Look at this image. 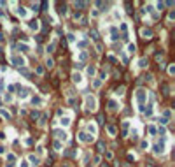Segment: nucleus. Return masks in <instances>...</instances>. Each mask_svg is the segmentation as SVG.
I'll return each mask as SVG.
<instances>
[{
	"mask_svg": "<svg viewBox=\"0 0 175 167\" xmlns=\"http://www.w3.org/2000/svg\"><path fill=\"white\" fill-rule=\"evenodd\" d=\"M135 99H137V102H138V109L140 111H145V99H147V92L142 90V88H138L137 93H135Z\"/></svg>",
	"mask_w": 175,
	"mask_h": 167,
	"instance_id": "1",
	"label": "nucleus"
},
{
	"mask_svg": "<svg viewBox=\"0 0 175 167\" xmlns=\"http://www.w3.org/2000/svg\"><path fill=\"white\" fill-rule=\"evenodd\" d=\"M11 63H12L14 67H25V58L21 56V55H12V56H11Z\"/></svg>",
	"mask_w": 175,
	"mask_h": 167,
	"instance_id": "2",
	"label": "nucleus"
},
{
	"mask_svg": "<svg viewBox=\"0 0 175 167\" xmlns=\"http://www.w3.org/2000/svg\"><path fill=\"white\" fill-rule=\"evenodd\" d=\"M53 134H54V136L56 137H58V141L61 142V141H68V134H67L65 130H60V129H56V130H53Z\"/></svg>",
	"mask_w": 175,
	"mask_h": 167,
	"instance_id": "3",
	"label": "nucleus"
},
{
	"mask_svg": "<svg viewBox=\"0 0 175 167\" xmlns=\"http://www.w3.org/2000/svg\"><path fill=\"white\" fill-rule=\"evenodd\" d=\"M86 107L91 109V111L96 109V99H95L93 95H88V97H86Z\"/></svg>",
	"mask_w": 175,
	"mask_h": 167,
	"instance_id": "4",
	"label": "nucleus"
},
{
	"mask_svg": "<svg viewBox=\"0 0 175 167\" xmlns=\"http://www.w3.org/2000/svg\"><path fill=\"white\" fill-rule=\"evenodd\" d=\"M163 151H165V141L161 139V141L158 142V144H154V153L159 155V153H163Z\"/></svg>",
	"mask_w": 175,
	"mask_h": 167,
	"instance_id": "5",
	"label": "nucleus"
},
{
	"mask_svg": "<svg viewBox=\"0 0 175 167\" xmlns=\"http://www.w3.org/2000/svg\"><path fill=\"white\" fill-rule=\"evenodd\" d=\"M79 141H82V142H89V141H93V136H88L86 132H81V134H79Z\"/></svg>",
	"mask_w": 175,
	"mask_h": 167,
	"instance_id": "6",
	"label": "nucleus"
},
{
	"mask_svg": "<svg viewBox=\"0 0 175 167\" xmlns=\"http://www.w3.org/2000/svg\"><path fill=\"white\" fill-rule=\"evenodd\" d=\"M72 81H74L75 85H81L82 83V76L79 74V72H74V74H72Z\"/></svg>",
	"mask_w": 175,
	"mask_h": 167,
	"instance_id": "7",
	"label": "nucleus"
},
{
	"mask_svg": "<svg viewBox=\"0 0 175 167\" xmlns=\"http://www.w3.org/2000/svg\"><path fill=\"white\" fill-rule=\"evenodd\" d=\"M28 92H30L28 88H19V90H18V97L19 99H26L28 97Z\"/></svg>",
	"mask_w": 175,
	"mask_h": 167,
	"instance_id": "8",
	"label": "nucleus"
},
{
	"mask_svg": "<svg viewBox=\"0 0 175 167\" xmlns=\"http://www.w3.org/2000/svg\"><path fill=\"white\" fill-rule=\"evenodd\" d=\"M142 37L144 39H151L152 37V30L151 28H142Z\"/></svg>",
	"mask_w": 175,
	"mask_h": 167,
	"instance_id": "9",
	"label": "nucleus"
},
{
	"mask_svg": "<svg viewBox=\"0 0 175 167\" xmlns=\"http://www.w3.org/2000/svg\"><path fill=\"white\" fill-rule=\"evenodd\" d=\"M86 72H88V76H89V77H93L95 74H96V67H95V65H89L88 69H86Z\"/></svg>",
	"mask_w": 175,
	"mask_h": 167,
	"instance_id": "10",
	"label": "nucleus"
},
{
	"mask_svg": "<svg viewBox=\"0 0 175 167\" xmlns=\"http://www.w3.org/2000/svg\"><path fill=\"white\" fill-rule=\"evenodd\" d=\"M109 109L110 111H117L119 109V104H117L116 100H109Z\"/></svg>",
	"mask_w": 175,
	"mask_h": 167,
	"instance_id": "11",
	"label": "nucleus"
},
{
	"mask_svg": "<svg viewBox=\"0 0 175 167\" xmlns=\"http://www.w3.org/2000/svg\"><path fill=\"white\" fill-rule=\"evenodd\" d=\"M110 33H112V41H117V39H119V33H117V28H116V26H112V28H110Z\"/></svg>",
	"mask_w": 175,
	"mask_h": 167,
	"instance_id": "12",
	"label": "nucleus"
},
{
	"mask_svg": "<svg viewBox=\"0 0 175 167\" xmlns=\"http://www.w3.org/2000/svg\"><path fill=\"white\" fill-rule=\"evenodd\" d=\"M16 12H18V16H19V18H26V9L25 7H18V11H16Z\"/></svg>",
	"mask_w": 175,
	"mask_h": 167,
	"instance_id": "13",
	"label": "nucleus"
},
{
	"mask_svg": "<svg viewBox=\"0 0 175 167\" xmlns=\"http://www.w3.org/2000/svg\"><path fill=\"white\" fill-rule=\"evenodd\" d=\"M147 65H149V60H147V58H140V60H138V67H142V69H145Z\"/></svg>",
	"mask_w": 175,
	"mask_h": 167,
	"instance_id": "14",
	"label": "nucleus"
},
{
	"mask_svg": "<svg viewBox=\"0 0 175 167\" xmlns=\"http://www.w3.org/2000/svg\"><path fill=\"white\" fill-rule=\"evenodd\" d=\"M30 102H32V105H40V104H42V99H40V97H32Z\"/></svg>",
	"mask_w": 175,
	"mask_h": 167,
	"instance_id": "15",
	"label": "nucleus"
},
{
	"mask_svg": "<svg viewBox=\"0 0 175 167\" xmlns=\"http://www.w3.org/2000/svg\"><path fill=\"white\" fill-rule=\"evenodd\" d=\"M96 149H98L100 153H103V151H105V142H103V141H98V142H96Z\"/></svg>",
	"mask_w": 175,
	"mask_h": 167,
	"instance_id": "16",
	"label": "nucleus"
},
{
	"mask_svg": "<svg viewBox=\"0 0 175 167\" xmlns=\"http://www.w3.org/2000/svg\"><path fill=\"white\" fill-rule=\"evenodd\" d=\"M60 123H61V127H68L70 125V118H68V116H65V118L60 120Z\"/></svg>",
	"mask_w": 175,
	"mask_h": 167,
	"instance_id": "17",
	"label": "nucleus"
},
{
	"mask_svg": "<svg viewBox=\"0 0 175 167\" xmlns=\"http://www.w3.org/2000/svg\"><path fill=\"white\" fill-rule=\"evenodd\" d=\"M18 49H19L21 53H26V51H30V48H28L26 44H18Z\"/></svg>",
	"mask_w": 175,
	"mask_h": 167,
	"instance_id": "18",
	"label": "nucleus"
},
{
	"mask_svg": "<svg viewBox=\"0 0 175 167\" xmlns=\"http://www.w3.org/2000/svg\"><path fill=\"white\" fill-rule=\"evenodd\" d=\"M28 26H30L32 30H39V26H40V25H39V21L35 19V21H30V25H28Z\"/></svg>",
	"mask_w": 175,
	"mask_h": 167,
	"instance_id": "19",
	"label": "nucleus"
},
{
	"mask_svg": "<svg viewBox=\"0 0 175 167\" xmlns=\"http://www.w3.org/2000/svg\"><path fill=\"white\" fill-rule=\"evenodd\" d=\"M58 11H60V14L65 16L67 12H68V11H67V4H60V9H58Z\"/></svg>",
	"mask_w": 175,
	"mask_h": 167,
	"instance_id": "20",
	"label": "nucleus"
},
{
	"mask_svg": "<svg viewBox=\"0 0 175 167\" xmlns=\"http://www.w3.org/2000/svg\"><path fill=\"white\" fill-rule=\"evenodd\" d=\"M135 51H137V46H135V44H128V53L133 55Z\"/></svg>",
	"mask_w": 175,
	"mask_h": 167,
	"instance_id": "21",
	"label": "nucleus"
},
{
	"mask_svg": "<svg viewBox=\"0 0 175 167\" xmlns=\"http://www.w3.org/2000/svg\"><path fill=\"white\" fill-rule=\"evenodd\" d=\"M46 67H49V69H51V67H54V60L51 58V56H49V58L46 60Z\"/></svg>",
	"mask_w": 175,
	"mask_h": 167,
	"instance_id": "22",
	"label": "nucleus"
},
{
	"mask_svg": "<svg viewBox=\"0 0 175 167\" xmlns=\"http://www.w3.org/2000/svg\"><path fill=\"white\" fill-rule=\"evenodd\" d=\"M107 130H109L110 136H116V127L114 125H109V127H107Z\"/></svg>",
	"mask_w": 175,
	"mask_h": 167,
	"instance_id": "23",
	"label": "nucleus"
},
{
	"mask_svg": "<svg viewBox=\"0 0 175 167\" xmlns=\"http://www.w3.org/2000/svg\"><path fill=\"white\" fill-rule=\"evenodd\" d=\"M19 72H21V74H23V76H26V77L30 76V70H28L26 67H21V69H19Z\"/></svg>",
	"mask_w": 175,
	"mask_h": 167,
	"instance_id": "24",
	"label": "nucleus"
},
{
	"mask_svg": "<svg viewBox=\"0 0 175 167\" xmlns=\"http://www.w3.org/2000/svg\"><path fill=\"white\" fill-rule=\"evenodd\" d=\"M61 146H63V144H61L60 141H54V144H53V148L56 149V151H60V149H61Z\"/></svg>",
	"mask_w": 175,
	"mask_h": 167,
	"instance_id": "25",
	"label": "nucleus"
},
{
	"mask_svg": "<svg viewBox=\"0 0 175 167\" xmlns=\"http://www.w3.org/2000/svg\"><path fill=\"white\" fill-rule=\"evenodd\" d=\"M88 130L91 132V134H96V125H93V123H89V125H88Z\"/></svg>",
	"mask_w": 175,
	"mask_h": 167,
	"instance_id": "26",
	"label": "nucleus"
},
{
	"mask_svg": "<svg viewBox=\"0 0 175 167\" xmlns=\"http://www.w3.org/2000/svg\"><path fill=\"white\" fill-rule=\"evenodd\" d=\"M28 160H30L32 164H39V157H35V155H30V157H28Z\"/></svg>",
	"mask_w": 175,
	"mask_h": 167,
	"instance_id": "27",
	"label": "nucleus"
},
{
	"mask_svg": "<svg viewBox=\"0 0 175 167\" xmlns=\"http://www.w3.org/2000/svg\"><path fill=\"white\" fill-rule=\"evenodd\" d=\"M131 137H133V141H138V130L137 129L131 130Z\"/></svg>",
	"mask_w": 175,
	"mask_h": 167,
	"instance_id": "28",
	"label": "nucleus"
},
{
	"mask_svg": "<svg viewBox=\"0 0 175 167\" xmlns=\"http://www.w3.org/2000/svg\"><path fill=\"white\" fill-rule=\"evenodd\" d=\"M156 7H158V11H163V9L166 7V5H165V2H158V4H156Z\"/></svg>",
	"mask_w": 175,
	"mask_h": 167,
	"instance_id": "29",
	"label": "nucleus"
},
{
	"mask_svg": "<svg viewBox=\"0 0 175 167\" xmlns=\"http://www.w3.org/2000/svg\"><path fill=\"white\" fill-rule=\"evenodd\" d=\"M54 48H56V42H51L49 46H47V51H49V53H53V51H54Z\"/></svg>",
	"mask_w": 175,
	"mask_h": 167,
	"instance_id": "30",
	"label": "nucleus"
},
{
	"mask_svg": "<svg viewBox=\"0 0 175 167\" xmlns=\"http://www.w3.org/2000/svg\"><path fill=\"white\" fill-rule=\"evenodd\" d=\"M86 58H88V53H86V51H81V55H79V60H82V62H84Z\"/></svg>",
	"mask_w": 175,
	"mask_h": 167,
	"instance_id": "31",
	"label": "nucleus"
},
{
	"mask_svg": "<svg viewBox=\"0 0 175 167\" xmlns=\"http://www.w3.org/2000/svg\"><path fill=\"white\" fill-rule=\"evenodd\" d=\"M7 160H9V162H16V155L14 153H9L7 155Z\"/></svg>",
	"mask_w": 175,
	"mask_h": 167,
	"instance_id": "32",
	"label": "nucleus"
},
{
	"mask_svg": "<svg viewBox=\"0 0 175 167\" xmlns=\"http://www.w3.org/2000/svg\"><path fill=\"white\" fill-rule=\"evenodd\" d=\"M91 39L93 41H98V32L96 30H91Z\"/></svg>",
	"mask_w": 175,
	"mask_h": 167,
	"instance_id": "33",
	"label": "nucleus"
},
{
	"mask_svg": "<svg viewBox=\"0 0 175 167\" xmlns=\"http://www.w3.org/2000/svg\"><path fill=\"white\" fill-rule=\"evenodd\" d=\"M140 148H142V149H147L149 148V142L147 141H142V142H140Z\"/></svg>",
	"mask_w": 175,
	"mask_h": 167,
	"instance_id": "34",
	"label": "nucleus"
},
{
	"mask_svg": "<svg viewBox=\"0 0 175 167\" xmlns=\"http://www.w3.org/2000/svg\"><path fill=\"white\" fill-rule=\"evenodd\" d=\"M158 132H159V134H161V136H163V137H165V136H166V129H165V127H159V130H158Z\"/></svg>",
	"mask_w": 175,
	"mask_h": 167,
	"instance_id": "35",
	"label": "nucleus"
},
{
	"mask_svg": "<svg viewBox=\"0 0 175 167\" xmlns=\"http://www.w3.org/2000/svg\"><path fill=\"white\" fill-rule=\"evenodd\" d=\"M39 7H40V4H32V11H35V12H37V11H39Z\"/></svg>",
	"mask_w": 175,
	"mask_h": 167,
	"instance_id": "36",
	"label": "nucleus"
},
{
	"mask_svg": "<svg viewBox=\"0 0 175 167\" xmlns=\"http://www.w3.org/2000/svg\"><path fill=\"white\" fill-rule=\"evenodd\" d=\"M0 113H2V116H4V118H7V120H11V114L7 113V111H0Z\"/></svg>",
	"mask_w": 175,
	"mask_h": 167,
	"instance_id": "37",
	"label": "nucleus"
},
{
	"mask_svg": "<svg viewBox=\"0 0 175 167\" xmlns=\"http://www.w3.org/2000/svg\"><path fill=\"white\" fill-rule=\"evenodd\" d=\"M75 7H86V2H75Z\"/></svg>",
	"mask_w": 175,
	"mask_h": 167,
	"instance_id": "38",
	"label": "nucleus"
},
{
	"mask_svg": "<svg viewBox=\"0 0 175 167\" xmlns=\"http://www.w3.org/2000/svg\"><path fill=\"white\" fill-rule=\"evenodd\" d=\"M163 92H165V95H168V92H170V88H168V85H163Z\"/></svg>",
	"mask_w": 175,
	"mask_h": 167,
	"instance_id": "39",
	"label": "nucleus"
},
{
	"mask_svg": "<svg viewBox=\"0 0 175 167\" xmlns=\"http://www.w3.org/2000/svg\"><path fill=\"white\" fill-rule=\"evenodd\" d=\"M67 37H68V41H70V42H74V41H75V35H74V33H68Z\"/></svg>",
	"mask_w": 175,
	"mask_h": 167,
	"instance_id": "40",
	"label": "nucleus"
},
{
	"mask_svg": "<svg viewBox=\"0 0 175 167\" xmlns=\"http://www.w3.org/2000/svg\"><path fill=\"white\" fill-rule=\"evenodd\" d=\"M102 79H107V72H103V70L100 72V81H102Z\"/></svg>",
	"mask_w": 175,
	"mask_h": 167,
	"instance_id": "41",
	"label": "nucleus"
},
{
	"mask_svg": "<svg viewBox=\"0 0 175 167\" xmlns=\"http://www.w3.org/2000/svg\"><path fill=\"white\" fill-rule=\"evenodd\" d=\"M30 116H32L33 120H37V118H39V113H37V111H32V114H30Z\"/></svg>",
	"mask_w": 175,
	"mask_h": 167,
	"instance_id": "42",
	"label": "nucleus"
},
{
	"mask_svg": "<svg viewBox=\"0 0 175 167\" xmlns=\"http://www.w3.org/2000/svg\"><path fill=\"white\" fill-rule=\"evenodd\" d=\"M168 72H170V76H173V74H175V67H173V65H170V69H168Z\"/></svg>",
	"mask_w": 175,
	"mask_h": 167,
	"instance_id": "43",
	"label": "nucleus"
},
{
	"mask_svg": "<svg viewBox=\"0 0 175 167\" xmlns=\"http://www.w3.org/2000/svg\"><path fill=\"white\" fill-rule=\"evenodd\" d=\"M98 121H100V123H105V118H103V114H98Z\"/></svg>",
	"mask_w": 175,
	"mask_h": 167,
	"instance_id": "44",
	"label": "nucleus"
},
{
	"mask_svg": "<svg viewBox=\"0 0 175 167\" xmlns=\"http://www.w3.org/2000/svg\"><path fill=\"white\" fill-rule=\"evenodd\" d=\"M173 18H175V12H173V11H172V12L168 14V19H170V21H173Z\"/></svg>",
	"mask_w": 175,
	"mask_h": 167,
	"instance_id": "45",
	"label": "nucleus"
},
{
	"mask_svg": "<svg viewBox=\"0 0 175 167\" xmlns=\"http://www.w3.org/2000/svg\"><path fill=\"white\" fill-rule=\"evenodd\" d=\"M4 99L7 100V102H11V100H12V97H11V95H7V93H5V95H4Z\"/></svg>",
	"mask_w": 175,
	"mask_h": 167,
	"instance_id": "46",
	"label": "nucleus"
},
{
	"mask_svg": "<svg viewBox=\"0 0 175 167\" xmlns=\"http://www.w3.org/2000/svg\"><path fill=\"white\" fill-rule=\"evenodd\" d=\"M149 132H151V134H156V127L151 125V127H149Z\"/></svg>",
	"mask_w": 175,
	"mask_h": 167,
	"instance_id": "47",
	"label": "nucleus"
},
{
	"mask_svg": "<svg viewBox=\"0 0 175 167\" xmlns=\"http://www.w3.org/2000/svg\"><path fill=\"white\" fill-rule=\"evenodd\" d=\"M37 74H44V69H42V67H37Z\"/></svg>",
	"mask_w": 175,
	"mask_h": 167,
	"instance_id": "48",
	"label": "nucleus"
},
{
	"mask_svg": "<svg viewBox=\"0 0 175 167\" xmlns=\"http://www.w3.org/2000/svg\"><path fill=\"white\" fill-rule=\"evenodd\" d=\"M163 58V53H156V60H161Z\"/></svg>",
	"mask_w": 175,
	"mask_h": 167,
	"instance_id": "49",
	"label": "nucleus"
},
{
	"mask_svg": "<svg viewBox=\"0 0 175 167\" xmlns=\"http://www.w3.org/2000/svg\"><path fill=\"white\" fill-rule=\"evenodd\" d=\"M100 85H102V81H100V79H96V81H95V88H98Z\"/></svg>",
	"mask_w": 175,
	"mask_h": 167,
	"instance_id": "50",
	"label": "nucleus"
},
{
	"mask_svg": "<svg viewBox=\"0 0 175 167\" xmlns=\"http://www.w3.org/2000/svg\"><path fill=\"white\" fill-rule=\"evenodd\" d=\"M19 167H28V164H26V162H21V164H19Z\"/></svg>",
	"mask_w": 175,
	"mask_h": 167,
	"instance_id": "51",
	"label": "nucleus"
},
{
	"mask_svg": "<svg viewBox=\"0 0 175 167\" xmlns=\"http://www.w3.org/2000/svg\"><path fill=\"white\" fill-rule=\"evenodd\" d=\"M4 151H5V148H4V146H0V155H2Z\"/></svg>",
	"mask_w": 175,
	"mask_h": 167,
	"instance_id": "52",
	"label": "nucleus"
},
{
	"mask_svg": "<svg viewBox=\"0 0 175 167\" xmlns=\"http://www.w3.org/2000/svg\"><path fill=\"white\" fill-rule=\"evenodd\" d=\"M145 167H154V165H152V162H147V165H145Z\"/></svg>",
	"mask_w": 175,
	"mask_h": 167,
	"instance_id": "53",
	"label": "nucleus"
},
{
	"mask_svg": "<svg viewBox=\"0 0 175 167\" xmlns=\"http://www.w3.org/2000/svg\"><path fill=\"white\" fill-rule=\"evenodd\" d=\"M5 167H14L12 164H5Z\"/></svg>",
	"mask_w": 175,
	"mask_h": 167,
	"instance_id": "54",
	"label": "nucleus"
},
{
	"mask_svg": "<svg viewBox=\"0 0 175 167\" xmlns=\"http://www.w3.org/2000/svg\"><path fill=\"white\" fill-rule=\"evenodd\" d=\"M0 105H2V102H0Z\"/></svg>",
	"mask_w": 175,
	"mask_h": 167,
	"instance_id": "55",
	"label": "nucleus"
}]
</instances>
